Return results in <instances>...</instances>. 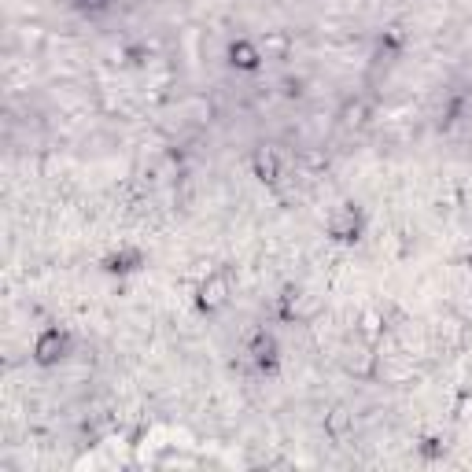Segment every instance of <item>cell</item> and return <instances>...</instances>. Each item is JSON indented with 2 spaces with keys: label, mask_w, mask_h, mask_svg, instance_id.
<instances>
[{
  "label": "cell",
  "mask_w": 472,
  "mask_h": 472,
  "mask_svg": "<svg viewBox=\"0 0 472 472\" xmlns=\"http://www.w3.org/2000/svg\"><path fill=\"white\" fill-rule=\"evenodd\" d=\"M63 332L59 329H48L41 340H37V347H34V354H37V362H41V366H52V362H59L63 358Z\"/></svg>",
  "instance_id": "cell-1"
},
{
  "label": "cell",
  "mask_w": 472,
  "mask_h": 472,
  "mask_svg": "<svg viewBox=\"0 0 472 472\" xmlns=\"http://www.w3.org/2000/svg\"><path fill=\"white\" fill-rule=\"evenodd\" d=\"M233 63H240V67H255V52H251L248 45L233 48Z\"/></svg>",
  "instance_id": "cell-2"
}]
</instances>
